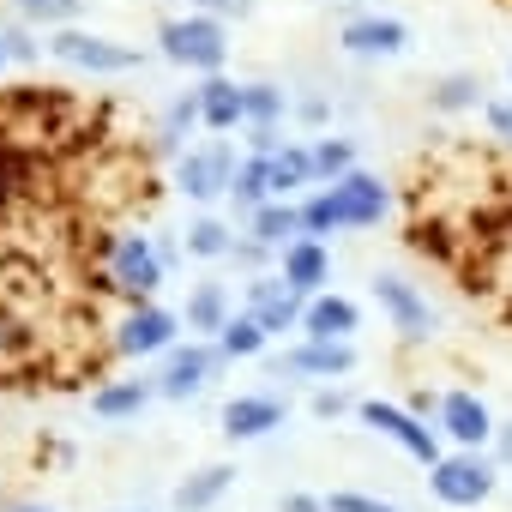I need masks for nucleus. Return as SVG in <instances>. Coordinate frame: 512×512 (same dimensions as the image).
I'll return each mask as SVG.
<instances>
[{
    "instance_id": "20",
    "label": "nucleus",
    "mask_w": 512,
    "mask_h": 512,
    "mask_svg": "<svg viewBox=\"0 0 512 512\" xmlns=\"http://www.w3.org/2000/svg\"><path fill=\"white\" fill-rule=\"evenodd\" d=\"M247 235L253 241H266V247H290V241H302V205L296 199H266L260 211L247 217Z\"/></svg>"
},
{
    "instance_id": "11",
    "label": "nucleus",
    "mask_w": 512,
    "mask_h": 512,
    "mask_svg": "<svg viewBox=\"0 0 512 512\" xmlns=\"http://www.w3.org/2000/svg\"><path fill=\"white\" fill-rule=\"evenodd\" d=\"M175 332H181V320L169 314V308H157V302H139L121 326H115V356H133V362H145V356H163V350H175Z\"/></svg>"
},
{
    "instance_id": "33",
    "label": "nucleus",
    "mask_w": 512,
    "mask_h": 512,
    "mask_svg": "<svg viewBox=\"0 0 512 512\" xmlns=\"http://www.w3.org/2000/svg\"><path fill=\"white\" fill-rule=\"evenodd\" d=\"M308 410H314L320 422H338V416L350 410V392H344V386H320V392L308 398Z\"/></svg>"
},
{
    "instance_id": "32",
    "label": "nucleus",
    "mask_w": 512,
    "mask_h": 512,
    "mask_svg": "<svg viewBox=\"0 0 512 512\" xmlns=\"http://www.w3.org/2000/svg\"><path fill=\"white\" fill-rule=\"evenodd\" d=\"M326 512H404V506H392V500H374V494H326Z\"/></svg>"
},
{
    "instance_id": "34",
    "label": "nucleus",
    "mask_w": 512,
    "mask_h": 512,
    "mask_svg": "<svg viewBox=\"0 0 512 512\" xmlns=\"http://www.w3.org/2000/svg\"><path fill=\"white\" fill-rule=\"evenodd\" d=\"M187 13H205V19H247L253 0H187Z\"/></svg>"
},
{
    "instance_id": "42",
    "label": "nucleus",
    "mask_w": 512,
    "mask_h": 512,
    "mask_svg": "<svg viewBox=\"0 0 512 512\" xmlns=\"http://www.w3.org/2000/svg\"><path fill=\"white\" fill-rule=\"evenodd\" d=\"M0 67H7V43H0Z\"/></svg>"
},
{
    "instance_id": "35",
    "label": "nucleus",
    "mask_w": 512,
    "mask_h": 512,
    "mask_svg": "<svg viewBox=\"0 0 512 512\" xmlns=\"http://www.w3.org/2000/svg\"><path fill=\"white\" fill-rule=\"evenodd\" d=\"M266 253H272L266 241H253V235H241V241L229 247V260H235V266H247V272H260V266H266Z\"/></svg>"
},
{
    "instance_id": "17",
    "label": "nucleus",
    "mask_w": 512,
    "mask_h": 512,
    "mask_svg": "<svg viewBox=\"0 0 512 512\" xmlns=\"http://www.w3.org/2000/svg\"><path fill=\"white\" fill-rule=\"evenodd\" d=\"M278 374H302V380H344L350 368H356V350L350 344H296V350H284L278 362H272Z\"/></svg>"
},
{
    "instance_id": "7",
    "label": "nucleus",
    "mask_w": 512,
    "mask_h": 512,
    "mask_svg": "<svg viewBox=\"0 0 512 512\" xmlns=\"http://www.w3.org/2000/svg\"><path fill=\"white\" fill-rule=\"evenodd\" d=\"M374 302H380V314L392 320V332H398L404 344H428V338L440 332V314L428 308V296H422L416 284L392 278V272H380V278H374Z\"/></svg>"
},
{
    "instance_id": "29",
    "label": "nucleus",
    "mask_w": 512,
    "mask_h": 512,
    "mask_svg": "<svg viewBox=\"0 0 512 512\" xmlns=\"http://www.w3.org/2000/svg\"><path fill=\"white\" fill-rule=\"evenodd\" d=\"M476 103H482L476 73H452V79L434 85V109H440V115H464V109H476Z\"/></svg>"
},
{
    "instance_id": "24",
    "label": "nucleus",
    "mask_w": 512,
    "mask_h": 512,
    "mask_svg": "<svg viewBox=\"0 0 512 512\" xmlns=\"http://www.w3.org/2000/svg\"><path fill=\"white\" fill-rule=\"evenodd\" d=\"M266 332H260V320L253 314H229V326L217 332V350H223V362H253V356H266Z\"/></svg>"
},
{
    "instance_id": "22",
    "label": "nucleus",
    "mask_w": 512,
    "mask_h": 512,
    "mask_svg": "<svg viewBox=\"0 0 512 512\" xmlns=\"http://www.w3.org/2000/svg\"><path fill=\"white\" fill-rule=\"evenodd\" d=\"M266 187H272V199H296L302 187H314V157H308V145L272 151V157H266Z\"/></svg>"
},
{
    "instance_id": "36",
    "label": "nucleus",
    "mask_w": 512,
    "mask_h": 512,
    "mask_svg": "<svg viewBox=\"0 0 512 512\" xmlns=\"http://www.w3.org/2000/svg\"><path fill=\"white\" fill-rule=\"evenodd\" d=\"M482 115H488V133H494L500 145H512V97H500V103H488Z\"/></svg>"
},
{
    "instance_id": "13",
    "label": "nucleus",
    "mask_w": 512,
    "mask_h": 512,
    "mask_svg": "<svg viewBox=\"0 0 512 512\" xmlns=\"http://www.w3.org/2000/svg\"><path fill=\"white\" fill-rule=\"evenodd\" d=\"M338 43H344L350 55H362V61H392V55L410 49V31H404L398 19H386V13H362V19H350V25L338 31Z\"/></svg>"
},
{
    "instance_id": "38",
    "label": "nucleus",
    "mask_w": 512,
    "mask_h": 512,
    "mask_svg": "<svg viewBox=\"0 0 512 512\" xmlns=\"http://www.w3.org/2000/svg\"><path fill=\"white\" fill-rule=\"evenodd\" d=\"M278 512H326V500H320V494H284Z\"/></svg>"
},
{
    "instance_id": "40",
    "label": "nucleus",
    "mask_w": 512,
    "mask_h": 512,
    "mask_svg": "<svg viewBox=\"0 0 512 512\" xmlns=\"http://www.w3.org/2000/svg\"><path fill=\"white\" fill-rule=\"evenodd\" d=\"M296 115H302L308 127H326V103H320V97H308V103H296Z\"/></svg>"
},
{
    "instance_id": "31",
    "label": "nucleus",
    "mask_w": 512,
    "mask_h": 512,
    "mask_svg": "<svg viewBox=\"0 0 512 512\" xmlns=\"http://www.w3.org/2000/svg\"><path fill=\"white\" fill-rule=\"evenodd\" d=\"M13 7H19L25 19H43V25H73L85 0H13Z\"/></svg>"
},
{
    "instance_id": "2",
    "label": "nucleus",
    "mask_w": 512,
    "mask_h": 512,
    "mask_svg": "<svg viewBox=\"0 0 512 512\" xmlns=\"http://www.w3.org/2000/svg\"><path fill=\"white\" fill-rule=\"evenodd\" d=\"M109 290H121L133 308L139 302H151L157 290H163V272H169V260H163V247L151 241V235H139V229H121L115 241H109Z\"/></svg>"
},
{
    "instance_id": "6",
    "label": "nucleus",
    "mask_w": 512,
    "mask_h": 512,
    "mask_svg": "<svg viewBox=\"0 0 512 512\" xmlns=\"http://www.w3.org/2000/svg\"><path fill=\"white\" fill-rule=\"evenodd\" d=\"M49 49H55V61H67V67H79V73H97V79L139 67V49H127V43H115V37H97V31H79V25H61V31L49 37Z\"/></svg>"
},
{
    "instance_id": "15",
    "label": "nucleus",
    "mask_w": 512,
    "mask_h": 512,
    "mask_svg": "<svg viewBox=\"0 0 512 512\" xmlns=\"http://www.w3.org/2000/svg\"><path fill=\"white\" fill-rule=\"evenodd\" d=\"M272 428H284V398H272V392H235L223 404V434L229 440H266Z\"/></svg>"
},
{
    "instance_id": "8",
    "label": "nucleus",
    "mask_w": 512,
    "mask_h": 512,
    "mask_svg": "<svg viewBox=\"0 0 512 512\" xmlns=\"http://www.w3.org/2000/svg\"><path fill=\"white\" fill-rule=\"evenodd\" d=\"M223 368V350L211 338H187L175 350H163V368H157V398H193L199 386H211V374Z\"/></svg>"
},
{
    "instance_id": "19",
    "label": "nucleus",
    "mask_w": 512,
    "mask_h": 512,
    "mask_svg": "<svg viewBox=\"0 0 512 512\" xmlns=\"http://www.w3.org/2000/svg\"><path fill=\"white\" fill-rule=\"evenodd\" d=\"M229 314H235V308H229V290H223L217 278H205V284H193V296H187V314H181V320H187V332H193V338H211V344H217V332L229 326Z\"/></svg>"
},
{
    "instance_id": "43",
    "label": "nucleus",
    "mask_w": 512,
    "mask_h": 512,
    "mask_svg": "<svg viewBox=\"0 0 512 512\" xmlns=\"http://www.w3.org/2000/svg\"><path fill=\"white\" fill-rule=\"evenodd\" d=\"M506 73H512V67H506Z\"/></svg>"
},
{
    "instance_id": "5",
    "label": "nucleus",
    "mask_w": 512,
    "mask_h": 512,
    "mask_svg": "<svg viewBox=\"0 0 512 512\" xmlns=\"http://www.w3.org/2000/svg\"><path fill=\"white\" fill-rule=\"evenodd\" d=\"M356 416H362L380 440H392L398 452H410L416 464H440V458H446V452H440V428H428L422 416H410V410H398V404H386V398H362Z\"/></svg>"
},
{
    "instance_id": "25",
    "label": "nucleus",
    "mask_w": 512,
    "mask_h": 512,
    "mask_svg": "<svg viewBox=\"0 0 512 512\" xmlns=\"http://www.w3.org/2000/svg\"><path fill=\"white\" fill-rule=\"evenodd\" d=\"M181 247H187V260H229V247H235V229H229L223 217H199V223H187Z\"/></svg>"
},
{
    "instance_id": "16",
    "label": "nucleus",
    "mask_w": 512,
    "mask_h": 512,
    "mask_svg": "<svg viewBox=\"0 0 512 512\" xmlns=\"http://www.w3.org/2000/svg\"><path fill=\"white\" fill-rule=\"evenodd\" d=\"M278 278H284L296 296H320V290L332 284V253H326V241H314V235L290 241L284 260H278Z\"/></svg>"
},
{
    "instance_id": "21",
    "label": "nucleus",
    "mask_w": 512,
    "mask_h": 512,
    "mask_svg": "<svg viewBox=\"0 0 512 512\" xmlns=\"http://www.w3.org/2000/svg\"><path fill=\"white\" fill-rule=\"evenodd\" d=\"M229 488H235V464H199V470L175 488V512H211Z\"/></svg>"
},
{
    "instance_id": "3",
    "label": "nucleus",
    "mask_w": 512,
    "mask_h": 512,
    "mask_svg": "<svg viewBox=\"0 0 512 512\" xmlns=\"http://www.w3.org/2000/svg\"><path fill=\"white\" fill-rule=\"evenodd\" d=\"M157 49H163V61H175V67L211 79V73H223V61H229V31H223V19L187 13V19H169V25L157 31Z\"/></svg>"
},
{
    "instance_id": "14",
    "label": "nucleus",
    "mask_w": 512,
    "mask_h": 512,
    "mask_svg": "<svg viewBox=\"0 0 512 512\" xmlns=\"http://www.w3.org/2000/svg\"><path fill=\"white\" fill-rule=\"evenodd\" d=\"M356 326H362V308H356L350 296L320 290V296H308V308H302V338H308V344H350Z\"/></svg>"
},
{
    "instance_id": "37",
    "label": "nucleus",
    "mask_w": 512,
    "mask_h": 512,
    "mask_svg": "<svg viewBox=\"0 0 512 512\" xmlns=\"http://www.w3.org/2000/svg\"><path fill=\"white\" fill-rule=\"evenodd\" d=\"M0 43H7V61H37V43L25 31H0Z\"/></svg>"
},
{
    "instance_id": "41",
    "label": "nucleus",
    "mask_w": 512,
    "mask_h": 512,
    "mask_svg": "<svg viewBox=\"0 0 512 512\" xmlns=\"http://www.w3.org/2000/svg\"><path fill=\"white\" fill-rule=\"evenodd\" d=\"M0 512H55V506H0Z\"/></svg>"
},
{
    "instance_id": "10",
    "label": "nucleus",
    "mask_w": 512,
    "mask_h": 512,
    "mask_svg": "<svg viewBox=\"0 0 512 512\" xmlns=\"http://www.w3.org/2000/svg\"><path fill=\"white\" fill-rule=\"evenodd\" d=\"M302 308H308V296H296L278 272H260V278L247 284V314L260 320V332H266V338L302 332Z\"/></svg>"
},
{
    "instance_id": "39",
    "label": "nucleus",
    "mask_w": 512,
    "mask_h": 512,
    "mask_svg": "<svg viewBox=\"0 0 512 512\" xmlns=\"http://www.w3.org/2000/svg\"><path fill=\"white\" fill-rule=\"evenodd\" d=\"M494 464H512V422H494Z\"/></svg>"
},
{
    "instance_id": "1",
    "label": "nucleus",
    "mask_w": 512,
    "mask_h": 512,
    "mask_svg": "<svg viewBox=\"0 0 512 512\" xmlns=\"http://www.w3.org/2000/svg\"><path fill=\"white\" fill-rule=\"evenodd\" d=\"M392 211V193H386V181L380 175H368V169H350V175H338L332 187H320L314 199H302V235H332V229H368V223H380Z\"/></svg>"
},
{
    "instance_id": "18",
    "label": "nucleus",
    "mask_w": 512,
    "mask_h": 512,
    "mask_svg": "<svg viewBox=\"0 0 512 512\" xmlns=\"http://www.w3.org/2000/svg\"><path fill=\"white\" fill-rule=\"evenodd\" d=\"M199 121H205L211 133H235V127H247V115H241V85L223 79V73H211V79L199 85Z\"/></svg>"
},
{
    "instance_id": "26",
    "label": "nucleus",
    "mask_w": 512,
    "mask_h": 512,
    "mask_svg": "<svg viewBox=\"0 0 512 512\" xmlns=\"http://www.w3.org/2000/svg\"><path fill=\"white\" fill-rule=\"evenodd\" d=\"M229 199H235L241 217H253V211L272 199V187H266V157H241V169H235V181H229Z\"/></svg>"
},
{
    "instance_id": "4",
    "label": "nucleus",
    "mask_w": 512,
    "mask_h": 512,
    "mask_svg": "<svg viewBox=\"0 0 512 512\" xmlns=\"http://www.w3.org/2000/svg\"><path fill=\"white\" fill-rule=\"evenodd\" d=\"M500 482V464L482 452H446L440 464H428V488L440 506H482Z\"/></svg>"
},
{
    "instance_id": "23",
    "label": "nucleus",
    "mask_w": 512,
    "mask_h": 512,
    "mask_svg": "<svg viewBox=\"0 0 512 512\" xmlns=\"http://www.w3.org/2000/svg\"><path fill=\"white\" fill-rule=\"evenodd\" d=\"M151 398H157L151 380H109V386L91 392V416H103V422H127V416H139Z\"/></svg>"
},
{
    "instance_id": "12",
    "label": "nucleus",
    "mask_w": 512,
    "mask_h": 512,
    "mask_svg": "<svg viewBox=\"0 0 512 512\" xmlns=\"http://www.w3.org/2000/svg\"><path fill=\"white\" fill-rule=\"evenodd\" d=\"M434 428H440L458 452H482V446L494 440V416H488V404H482L476 392H446L440 410H434Z\"/></svg>"
},
{
    "instance_id": "28",
    "label": "nucleus",
    "mask_w": 512,
    "mask_h": 512,
    "mask_svg": "<svg viewBox=\"0 0 512 512\" xmlns=\"http://www.w3.org/2000/svg\"><path fill=\"white\" fill-rule=\"evenodd\" d=\"M284 91L278 85H241V115L247 127H284Z\"/></svg>"
},
{
    "instance_id": "30",
    "label": "nucleus",
    "mask_w": 512,
    "mask_h": 512,
    "mask_svg": "<svg viewBox=\"0 0 512 512\" xmlns=\"http://www.w3.org/2000/svg\"><path fill=\"white\" fill-rule=\"evenodd\" d=\"M193 127H205V121H199V91H181V97L169 103V115H163V139H157V145L175 151L181 133H193Z\"/></svg>"
},
{
    "instance_id": "9",
    "label": "nucleus",
    "mask_w": 512,
    "mask_h": 512,
    "mask_svg": "<svg viewBox=\"0 0 512 512\" xmlns=\"http://www.w3.org/2000/svg\"><path fill=\"white\" fill-rule=\"evenodd\" d=\"M235 169H241V157L223 145V139H211V145H193V151H181L175 157V187L187 193V199H217V193H229V181H235Z\"/></svg>"
},
{
    "instance_id": "27",
    "label": "nucleus",
    "mask_w": 512,
    "mask_h": 512,
    "mask_svg": "<svg viewBox=\"0 0 512 512\" xmlns=\"http://www.w3.org/2000/svg\"><path fill=\"white\" fill-rule=\"evenodd\" d=\"M308 157H314V181H320V187H332L338 175H350V169H356V145H350V139H332V133H326V139H314V145H308Z\"/></svg>"
}]
</instances>
